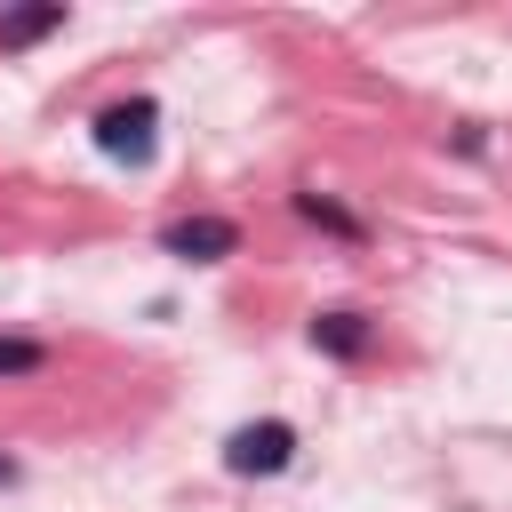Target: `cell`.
Returning a JSON list of instances; mask_svg holds the SVG:
<instances>
[{"mask_svg": "<svg viewBox=\"0 0 512 512\" xmlns=\"http://www.w3.org/2000/svg\"><path fill=\"white\" fill-rule=\"evenodd\" d=\"M88 136H96V152H104V160H128V168H144V160L160 152V104H152V96L104 104Z\"/></svg>", "mask_w": 512, "mask_h": 512, "instance_id": "1", "label": "cell"}, {"mask_svg": "<svg viewBox=\"0 0 512 512\" xmlns=\"http://www.w3.org/2000/svg\"><path fill=\"white\" fill-rule=\"evenodd\" d=\"M288 464H296V424H280V416L240 424L224 440V472H240V480H264V472H288Z\"/></svg>", "mask_w": 512, "mask_h": 512, "instance_id": "2", "label": "cell"}, {"mask_svg": "<svg viewBox=\"0 0 512 512\" xmlns=\"http://www.w3.org/2000/svg\"><path fill=\"white\" fill-rule=\"evenodd\" d=\"M160 248H168V256H184V264H216V256H232V248H240V224H232V216H184V224H168V232H160Z\"/></svg>", "mask_w": 512, "mask_h": 512, "instance_id": "3", "label": "cell"}, {"mask_svg": "<svg viewBox=\"0 0 512 512\" xmlns=\"http://www.w3.org/2000/svg\"><path fill=\"white\" fill-rule=\"evenodd\" d=\"M312 352H328V360H360L368 352V320L360 312H312Z\"/></svg>", "mask_w": 512, "mask_h": 512, "instance_id": "4", "label": "cell"}, {"mask_svg": "<svg viewBox=\"0 0 512 512\" xmlns=\"http://www.w3.org/2000/svg\"><path fill=\"white\" fill-rule=\"evenodd\" d=\"M48 32H64V0L8 8V16H0V48H32V40H48Z\"/></svg>", "mask_w": 512, "mask_h": 512, "instance_id": "5", "label": "cell"}, {"mask_svg": "<svg viewBox=\"0 0 512 512\" xmlns=\"http://www.w3.org/2000/svg\"><path fill=\"white\" fill-rule=\"evenodd\" d=\"M296 216H304V224H320V232H336V240H368V224H360L352 208H336L328 192H296Z\"/></svg>", "mask_w": 512, "mask_h": 512, "instance_id": "6", "label": "cell"}, {"mask_svg": "<svg viewBox=\"0 0 512 512\" xmlns=\"http://www.w3.org/2000/svg\"><path fill=\"white\" fill-rule=\"evenodd\" d=\"M48 368V344H32V336H0V376H40Z\"/></svg>", "mask_w": 512, "mask_h": 512, "instance_id": "7", "label": "cell"}, {"mask_svg": "<svg viewBox=\"0 0 512 512\" xmlns=\"http://www.w3.org/2000/svg\"><path fill=\"white\" fill-rule=\"evenodd\" d=\"M8 480H16V456H0V488H8Z\"/></svg>", "mask_w": 512, "mask_h": 512, "instance_id": "8", "label": "cell"}]
</instances>
